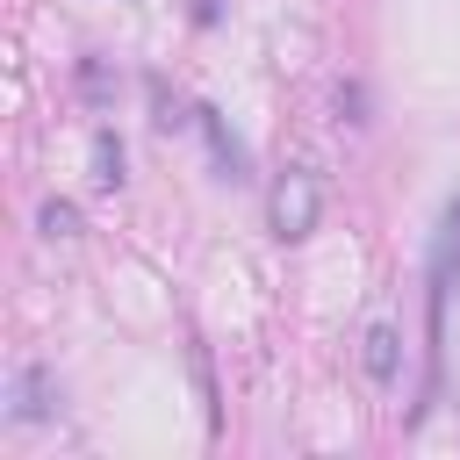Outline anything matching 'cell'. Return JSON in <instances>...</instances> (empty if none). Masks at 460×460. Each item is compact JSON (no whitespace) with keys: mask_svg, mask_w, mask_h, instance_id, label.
<instances>
[{"mask_svg":"<svg viewBox=\"0 0 460 460\" xmlns=\"http://www.w3.org/2000/svg\"><path fill=\"white\" fill-rule=\"evenodd\" d=\"M72 223H79V216H72L65 201H43V237H72Z\"/></svg>","mask_w":460,"mask_h":460,"instance_id":"cell-7","label":"cell"},{"mask_svg":"<svg viewBox=\"0 0 460 460\" xmlns=\"http://www.w3.org/2000/svg\"><path fill=\"white\" fill-rule=\"evenodd\" d=\"M316 216H323V180H316L309 165H288V172L273 180V194H266V223H273V237L295 244V237L316 230Z\"/></svg>","mask_w":460,"mask_h":460,"instance_id":"cell-1","label":"cell"},{"mask_svg":"<svg viewBox=\"0 0 460 460\" xmlns=\"http://www.w3.org/2000/svg\"><path fill=\"white\" fill-rule=\"evenodd\" d=\"M194 122H201V137H208V151H216L223 180H244V144L223 129V115H216V108H194Z\"/></svg>","mask_w":460,"mask_h":460,"instance_id":"cell-4","label":"cell"},{"mask_svg":"<svg viewBox=\"0 0 460 460\" xmlns=\"http://www.w3.org/2000/svg\"><path fill=\"white\" fill-rule=\"evenodd\" d=\"M14 417H22V424L50 417V374H43V367H22V374H14Z\"/></svg>","mask_w":460,"mask_h":460,"instance_id":"cell-5","label":"cell"},{"mask_svg":"<svg viewBox=\"0 0 460 460\" xmlns=\"http://www.w3.org/2000/svg\"><path fill=\"white\" fill-rule=\"evenodd\" d=\"M115 180H122V144L101 129L93 137V187H115Z\"/></svg>","mask_w":460,"mask_h":460,"instance_id":"cell-6","label":"cell"},{"mask_svg":"<svg viewBox=\"0 0 460 460\" xmlns=\"http://www.w3.org/2000/svg\"><path fill=\"white\" fill-rule=\"evenodd\" d=\"M359 345H367V352H359V359H367V381H374V388H395V374H402V352H395L402 338H395V323H367Z\"/></svg>","mask_w":460,"mask_h":460,"instance_id":"cell-3","label":"cell"},{"mask_svg":"<svg viewBox=\"0 0 460 460\" xmlns=\"http://www.w3.org/2000/svg\"><path fill=\"white\" fill-rule=\"evenodd\" d=\"M453 280H460V194L446 201L438 237H431V359H438V338H446V288Z\"/></svg>","mask_w":460,"mask_h":460,"instance_id":"cell-2","label":"cell"}]
</instances>
